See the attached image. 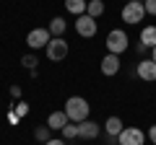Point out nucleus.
I'll use <instances>...</instances> for the list:
<instances>
[{
    "instance_id": "1",
    "label": "nucleus",
    "mask_w": 156,
    "mask_h": 145,
    "mask_svg": "<svg viewBox=\"0 0 156 145\" xmlns=\"http://www.w3.org/2000/svg\"><path fill=\"white\" fill-rule=\"evenodd\" d=\"M65 114L70 122H86L89 119V101L83 99V96H70V99L65 101Z\"/></svg>"
},
{
    "instance_id": "2",
    "label": "nucleus",
    "mask_w": 156,
    "mask_h": 145,
    "mask_svg": "<svg viewBox=\"0 0 156 145\" xmlns=\"http://www.w3.org/2000/svg\"><path fill=\"white\" fill-rule=\"evenodd\" d=\"M130 47V39H128V34L120 31V29H115V31L107 34V49H109V55H122L125 49Z\"/></svg>"
},
{
    "instance_id": "3",
    "label": "nucleus",
    "mask_w": 156,
    "mask_h": 145,
    "mask_svg": "<svg viewBox=\"0 0 156 145\" xmlns=\"http://www.w3.org/2000/svg\"><path fill=\"white\" fill-rule=\"evenodd\" d=\"M47 49V57H50V62H62L68 57V42L62 39V36H52L50 44L44 47Z\"/></svg>"
},
{
    "instance_id": "4",
    "label": "nucleus",
    "mask_w": 156,
    "mask_h": 145,
    "mask_svg": "<svg viewBox=\"0 0 156 145\" xmlns=\"http://www.w3.org/2000/svg\"><path fill=\"white\" fill-rule=\"evenodd\" d=\"M146 16V8L143 3H138V0H130V3H125L122 8V21L125 23H140Z\"/></svg>"
},
{
    "instance_id": "5",
    "label": "nucleus",
    "mask_w": 156,
    "mask_h": 145,
    "mask_svg": "<svg viewBox=\"0 0 156 145\" xmlns=\"http://www.w3.org/2000/svg\"><path fill=\"white\" fill-rule=\"evenodd\" d=\"M50 39H52L50 29H34V31H29L26 44H29V49H44L50 44Z\"/></svg>"
},
{
    "instance_id": "6",
    "label": "nucleus",
    "mask_w": 156,
    "mask_h": 145,
    "mask_svg": "<svg viewBox=\"0 0 156 145\" xmlns=\"http://www.w3.org/2000/svg\"><path fill=\"white\" fill-rule=\"evenodd\" d=\"M117 140H120V145H143L146 135H143L140 127H125L122 132L117 135Z\"/></svg>"
},
{
    "instance_id": "7",
    "label": "nucleus",
    "mask_w": 156,
    "mask_h": 145,
    "mask_svg": "<svg viewBox=\"0 0 156 145\" xmlns=\"http://www.w3.org/2000/svg\"><path fill=\"white\" fill-rule=\"evenodd\" d=\"M76 31H78V36H86V39H91V36L96 34V18H91L89 13L78 16V21H76Z\"/></svg>"
},
{
    "instance_id": "8",
    "label": "nucleus",
    "mask_w": 156,
    "mask_h": 145,
    "mask_svg": "<svg viewBox=\"0 0 156 145\" xmlns=\"http://www.w3.org/2000/svg\"><path fill=\"white\" fill-rule=\"evenodd\" d=\"M138 75H140V80L154 83L156 80V62L154 60H140L138 62Z\"/></svg>"
},
{
    "instance_id": "9",
    "label": "nucleus",
    "mask_w": 156,
    "mask_h": 145,
    "mask_svg": "<svg viewBox=\"0 0 156 145\" xmlns=\"http://www.w3.org/2000/svg\"><path fill=\"white\" fill-rule=\"evenodd\" d=\"M96 135H99V124L96 122H78V137H83V140H94Z\"/></svg>"
},
{
    "instance_id": "10",
    "label": "nucleus",
    "mask_w": 156,
    "mask_h": 145,
    "mask_svg": "<svg viewBox=\"0 0 156 145\" xmlns=\"http://www.w3.org/2000/svg\"><path fill=\"white\" fill-rule=\"evenodd\" d=\"M68 122H70V119H68L65 112H52L50 117H47V127H50V130H62Z\"/></svg>"
},
{
    "instance_id": "11",
    "label": "nucleus",
    "mask_w": 156,
    "mask_h": 145,
    "mask_svg": "<svg viewBox=\"0 0 156 145\" xmlns=\"http://www.w3.org/2000/svg\"><path fill=\"white\" fill-rule=\"evenodd\" d=\"M117 70H120V57L117 55H107L104 60H101V72H104V75H115Z\"/></svg>"
},
{
    "instance_id": "12",
    "label": "nucleus",
    "mask_w": 156,
    "mask_h": 145,
    "mask_svg": "<svg viewBox=\"0 0 156 145\" xmlns=\"http://www.w3.org/2000/svg\"><path fill=\"white\" fill-rule=\"evenodd\" d=\"M86 5H89V0H65V11L73 16H83Z\"/></svg>"
},
{
    "instance_id": "13",
    "label": "nucleus",
    "mask_w": 156,
    "mask_h": 145,
    "mask_svg": "<svg viewBox=\"0 0 156 145\" xmlns=\"http://www.w3.org/2000/svg\"><path fill=\"white\" fill-rule=\"evenodd\" d=\"M140 44L148 47V49L156 47V26H146L143 31H140Z\"/></svg>"
},
{
    "instance_id": "14",
    "label": "nucleus",
    "mask_w": 156,
    "mask_h": 145,
    "mask_svg": "<svg viewBox=\"0 0 156 145\" xmlns=\"http://www.w3.org/2000/svg\"><path fill=\"white\" fill-rule=\"evenodd\" d=\"M104 130H107V135H112V137H117V135H120V132H122V119H120V117H109V119H107V122H104Z\"/></svg>"
},
{
    "instance_id": "15",
    "label": "nucleus",
    "mask_w": 156,
    "mask_h": 145,
    "mask_svg": "<svg viewBox=\"0 0 156 145\" xmlns=\"http://www.w3.org/2000/svg\"><path fill=\"white\" fill-rule=\"evenodd\" d=\"M86 13L91 18H99L104 13V0H89V5H86Z\"/></svg>"
},
{
    "instance_id": "16",
    "label": "nucleus",
    "mask_w": 156,
    "mask_h": 145,
    "mask_svg": "<svg viewBox=\"0 0 156 145\" xmlns=\"http://www.w3.org/2000/svg\"><path fill=\"white\" fill-rule=\"evenodd\" d=\"M50 34L52 36H62V34H65V21H62L60 16H55L50 21Z\"/></svg>"
},
{
    "instance_id": "17",
    "label": "nucleus",
    "mask_w": 156,
    "mask_h": 145,
    "mask_svg": "<svg viewBox=\"0 0 156 145\" xmlns=\"http://www.w3.org/2000/svg\"><path fill=\"white\" fill-rule=\"evenodd\" d=\"M60 132H62V140H65V143H68V140H73V137H78V124H70V122H68L65 127L60 130Z\"/></svg>"
},
{
    "instance_id": "18",
    "label": "nucleus",
    "mask_w": 156,
    "mask_h": 145,
    "mask_svg": "<svg viewBox=\"0 0 156 145\" xmlns=\"http://www.w3.org/2000/svg\"><path fill=\"white\" fill-rule=\"evenodd\" d=\"M34 135H37V140H42V143L52 140V137H50V127H37V132H34Z\"/></svg>"
},
{
    "instance_id": "19",
    "label": "nucleus",
    "mask_w": 156,
    "mask_h": 145,
    "mask_svg": "<svg viewBox=\"0 0 156 145\" xmlns=\"http://www.w3.org/2000/svg\"><path fill=\"white\" fill-rule=\"evenodd\" d=\"M37 62H39V60H37L34 55H26V57H23V65H26L29 70H34V67H37Z\"/></svg>"
},
{
    "instance_id": "20",
    "label": "nucleus",
    "mask_w": 156,
    "mask_h": 145,
    "mask_svg": "<svg viewBox=\"0 0 156 145\" xmlns=\"http://www.w3.org/2000/svg\"><path fill=\"white\" fill-rule=\"evenodd\" d=\"M143 8H146V13L156 16V0H146V3H143Z\"/></svg>"
},
{
    "instance_id": "21",
    "label": "nucleus",
    "mask_w": 156,
    "mask_h": 145,
    "mask_svg": "<svg viewBox=\"0 0 156 145\" xmlns=\"http://www.w3.org/2000/svg\"><path fill=\"white\" fill-rule=\"evenodd\" d=\"M44 145H68V143H65V140H62V137H60V140H57V137H55V140H47V143H44Z\"/></svg>"
},
{
    "instance_id": "22",
    "label": "nucleus",
    "mask_w": 156,
    "mask_h": 145,
    "mask_svg": "<svg viewBox=\"0 0 156 145\" xmlns=\"http://www.w3.org/2000/svg\"><path fill=\"white\" fill-rule=\"evenodd\" d=\"M148 137L154 140V145H156V124H151V130H148Z\"/></svg>"
},
{
    "instance_id": "23",
    "label": "nucleus",
    "mask_w": 156,
    "mask_h": 145,
    "mask_svg": "<svg viewBox=\"0 0 156 145\" xmlns=\"http://www.w3.org/2000/svg\"><path fill=\"white\" fill-rule=\"evenodd\" d=\"M11 96H13V99H18V96H21V88H18V86H13V88H11Z\"/></svg>"
},
{
    "instance_id": "24",
    "label": "nucleus",
    "mask_w": 156,
    "mask_h": 145,
    "mask_svg": "<svg viewBox=\"0 0 156 145\" xmlns=\"http://www.w3.org/2000/svg\"><path fill=\"white\" fill-rule=\"evenodd\" d=\"M151 60L156 62V47H154V49H151Z\"/></svg>"
},
{
    "instance_id": "25",
    "label": "nucleus",
    "mask_w": 156,
    "mask_h": 145,
    "mask_svg": "<svg viewBox=\"0 0 156 145\" xmlns=\"http://www.w3.org/2000/svg\"><path fill=\"white\" fill-rule=\"evenodd\" d=\"M138 3H146V0H138Z\"/></svg>"
}]
</instances>
